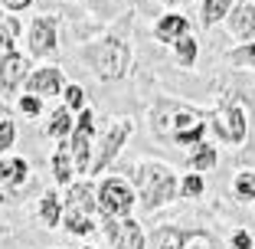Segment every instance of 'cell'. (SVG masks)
Masks as SVG:
<instances>
[{"label": "cell", "mask_w": 255, "mask_h": 249, "mask_svg": "<svg viewBox=\"0 0 255 249\" xmlns=\"http://www.w3.org/2000/svg\"><path fill=\"white\" fill-rule=\"evenodd\" d=\"M233 197L239 204H252L255 200V171H239L233 177Z\"/></svg>", "instance_id": "cell-24"}, {"label": "cell", "mask_w": 255, "mask_h": 249, "mask_svg": "<svg viewBox=\"0 0 255 249\" xmlns=\"http://www.w3.org/2000/svg\"><path fill=\"white\" fill-rule=\"evenodd\" d=\"M249 138H252V148H255V118L249 121Z\"/></svg>", "instance_id": "cell-34"}, {"label": "cell", "mask_w": 255, "mask_h": 249, "mask_svg": "<svg viewBox=\"0 0 255 249\" xmlns=\"http://www.w3.org/2000/svg\"><path fill=\"white\" fill-rule=\"evenodd\" d=\"M229 62H236V66H252L255 69V43H246L242 49H233V53H229Z\"/></svg>", "instance_id": "cell-28"}, {"label": "cell", "mask_w": 255, "mask_h": 249, "mask_svg": "<svg viewBox=\"0 0 255 249\" xmlns=\"http://www.w3.org/2000/svg\"><path fill=\"white\" fill-rule=\"evenodd\" d=\"M82 59H85V66L92 69L95 79H102V82H118V79L128 76V69H131V46L121 36H105V39H98V43L85 46Z\"/></svg>", "instance_id": "cell-4"}, {"label": "cell", "mask_w": 255, "mask_h": 249, "mask_svg": "<svg viewBox=\"0 0 255 249\" xmlns=\"http://www.w3.org/2000/svg\"><path fill=\"white\" fill-rule=\"evenodd\" d=\"M150 131L160 138L164 144H203L206 141V115L193 105L183 102H170V98H157L150 108Z\"/></svg>", "instance_id": "cell-1"}, {"label": "cell", "mask_w": 255, "mask_h": 249, "mask_svg": "<svg viewBox=\"0 0 255 249\" xmlns=\"http://www.w3.org/2000/svg\"><path fill=\"white\" fill-rule=\"evenodd\" d=\"M30 7H33V0H0V10H10V13H23Z\"/></svg>", "instance_id": "cell-32"}, {"label": "cell", "mask_w": 255, "mask_h": 249, "mask_svg": "<svg viewBox=\"0 0 255 249\" xmlns=\"http://www.w3.org/2000/svg\"><path fill=\"white\" fill-rule=\"evenodd\" d=\"M26 76H30V59L23 53L10 49V53L0 56V95L3 98L16 95V89L26 82Z\"/></svg>", "instance_id": "cell-10"}, {"label": "cell", "mask_w": 255, "mask_h": 249, "mask_svg": "<svg viewBox=\"0 0 255 249\" xmlns=\"http://www.w3.org/2000/svg\"><path fill=\"white\" fill-rule=\"evenodd\" d=\"M36 213H39V223H46V227L53 230V227H62V197L59 194H43L39 197V207H36Z\"/></svg>", "instance_id": "cell-19"}, {"label": "cell", "mask_w": 255, "mask_h": 249, "mask_svg": "<svg viewBox=\"0 0 255 249\" xmlns=\"http://www.w3.org/2000/svg\"><path fill=\"white\" fill-rule=\"evenodd\" d=\"M187 227H177V223H164L150 233V249H180Z\"/></svg>", "instance_id": "cell-17"}, {"label": "cell", "mask_w": 255, "mask_h": 249, "mask_svg": "<svg viewBox=\"0 0 255 249\" xmlns=\"http://www.w3.org/2000/svg\"><path fill=\"white\" fill-rule=\"evenodd\" d=\"M173 59H177V66H180V69H190L196 62V39L190 36V33L183 39L173 43Z\"/></svg>", "instance_id": "cell-25"}, {"label": "cell", "mask_w": 255, "mask_h": 249, "mask_svg": "<svg viewBox=\"0 0 255 249\" xmlns=\"http://www.w3.org/2000/svg\"><path fill=\"white\" fill-rule=\"evenodd\" d=\"M229 249H255V240L249 230H236L233 240H229Z\"/></svg>", "instance_id": "cell-31"}, {"label": "cell", "mask_w": 255, "mask_h": 249, "mask_svg": "<svg viewBox=\"0 0 255 249\" xmlns=\"http://www.w3.org/2000/svg\"><path fill=\"white\" fill-rule=\"evenodd\" d=\"M79 249H98V246H79Z\"/></svg>", "instance_id": "cell-37"}, {"label": "cell", "mask_w": 255, "mask_h": 249, "mask_svg": "<svg viewBox=\"0 0 255 249\" xmlns=\"http://www.w3.org/2000/svg\"><path fill=\"white\" fill-rule=\"evenodd\" d=\"M167 7H183V3H190V0H164Z\"/></svg>", "instance_id": "cell-33"}, {"label": "cell", "mask_w": 255, "mask_h": 249, "mask_svg": "<svg viewBox=\"0 0 255 249\" xmlns=\"http://www.w3.org/2000/svg\"><path fill=\"white\" fill-rule=\"evenodd\" d=\"M233 7H236V0H203V7H200V23L210 30V26H216V23L229 20Z\"/></svg>", "instance_id": "cell-18"}, {"label": "cell", "mask_w": 255, "mask_h": 249, "mask_svg": "<svg viewBox=\"0 0 255 249\" xmlns=\"http://www.w3.org/2000/svg\"><path fill=\"white\" fill-rule=\"evenodd\" d=\"M16 141V125L10 118H0V151H10Z\"/></svg>", "instance_id": "cell-29"}, {"label": "cell", "mask_w": 255, "mask_h": 249, "mask_svg": "<svg viewBox=\"0 0 255 249\" xmlns=\"http://www.w3.org/2000/svg\"><path fill=\"white\" fill-rule=\"evenodd\" d=\"M206 194V177L196 171H190L187 177H180V197H187V200H200V197Z\"/></svg>", "instance_id": "cell-26"}, {"label": "cell", "mask_w": 255, "mask_h": 249, "mask_svg": "<svg viewBox=\"0 0 255 249\" xmlns=\"http://www.w3.org/2000/svg\"><path fill=\"white\" fill-rule=\"evenodd\" d=\"M187 30H190V20L183 13H164L157 23H154V36H157L160 43H167V46H173L177 39H183Z\"/></svg>", "instance_id": "cell-15"}, {"label": "cell", "mask_w": 255, "mask_h": 249, "mask_svg": "<svg viewBox=\"0 0 255 249\" xmlns=\"http://www.w3.org/2000/svg\"><path fill=\"white\" fill-rule=\"evenodd\" d=\"M102 230H105L112 249H147V236H144L141 223L134 217H128V220L102 217Z\"/></svg>", "instance_id": "cell-9"}, {"label": "cell", "mask_w": 255, "mask_h": 249, "mask_svg": "<svg viewBox=\"0 0 255 249\" xmlns=\"http://www.w3.org/2000/svg\"><path fill=\"white\" fill-rule=\"evenodd\" d=\"M26 95H36V98H53V95H62L66 82H62V72L56 66H39L26 76Z\"/></svg>", "instance_id": "cell-12"}, {"label": "cell", "mask_w": 255, "mask_h": 249, "mask_svg": "<svg viewBox=\"0 0 255 249\" xmlns=\"http://www.w3.org/2000/svg\"><path fill=\"white\" fill-rule=\"evenodd\" d=\"M131 181H134L131 187H134L137 204H141L144 213H157L180 197V181H177L173 167L164 164V161H141V164H134Z\"/></svg>", "instance_id": "cell-2"}, {"label": "cell", "mask_w": 255, "mask_h": 249, "mask_svg": "<svg viewBox=\"0 0 255 249\" xmlns=\"http://www.w3.org/2000/svg\"><path fill=\"white\" fill-rule=\"evenodd\" d=\"M180 249H229V246L216 233H210V230H187Z\"/></svg>", "instance_id": "cell-21"}, {"label": "cell", "mask_w": 255, "mask_h": 249, "mask_svg": "<svg viewBox=\"0 0 255 249\" xmlns=\"http://www.w3.org/2000/svg\"><path fill=\"white\" fill-rule=\"evenodd\" d=\"M62 98H66V108L72 115H79L85 108V89H82V85H75V82L66 85V89H62Z\"/></svg>", "instance_id": "cell-27"}, {"label": "cell", "mask_w": 255, "mask_h": 249, "mask_svg": "<svg viewBox=\"0 0 255 249\" xmlns=\"http://www.w3.org/2000/svg\"><path fill=\"white\" fill-rule=\"evenodd\" d=\"M62 227L69 236H89L98 230V187L89 181L69 184L62 200Z\"/></svg>", "instance_id": "cell-3"}, {"label": "cell", "mask_w": 255, "mask_h": 249, "mask_svg": "<svg viewBox=\"0 0 255 249\" xmlns=\"http://www.w3.org/2000/svg\"><path fill=\"white\" fill-rule=\"evenodd\" d=\"M134 135V121L131 118H112L105 125V128L95 135V148H92V167H89V174H102L108 164H112L115 158H118V151L128 144V138Z\"/></svg>", "instance_id": "cell-5"}, {"label": "cell", "mask_w": 255, "mask_h": 249, "mask_svg": "<svg viewBox=\"0 0 255 249\" xmlns=\"http://www.w3.org/2000/svg\"><path fill=\"white\" fill-rule=\"evenodd\" d=\"M229 30H233L236 39L255 43V3L252 0H242V3L233 7V13H229Z\"/></svg>", "instance_id": "cell-14"}, {"label": "cell", "mask_w": 255, "mask_h": 249, "mask_svg": "<svg viewBox=\"0 0 255 249\" xmlns=\"http://www.w3.org/2000/svg\"><path fill=\"white\" fill-rule=\"evenodd\" d=\"M7 200H10V197H7V194H0V204H7Z\"/></svg>", "instance_id": "cell-36"}, {"label": "cell", "mask_w": 255, "mask_h": 249, "mask_svg": "<svg viewBox=\"0 0 255 249\" xmlns=\"http://www.w3.org/2000/svg\"><path fill=\"white\" fill-rule=\"evenodd\" d=\"M210 128H213V135H216L223 144L242 148L246 138H249V118H246V112H242L239 102H226V105L210 118Z\"/></svg>", "instance_id": "cell-8"}, {"label": "cell", "mask_w": 255, "mask_h": 249, "mask_svg": "<svg viewBox=\"0 0 255 249\" xmlns=\"http://www.w3.org/2000/svg\"><path fill=\"white\" fill-rule=\"evenodd\" d=\"M26 181H30V164L23 158H3L0 161V194H7L13 200L16 190Z\"/></svg>", "instance_id": "cell-13"}, {"label": "cell", "mask_w": 255, "mask_h": 249, "mask_svg": "<svg viewBox=\"0 0 255 249\" xmlns=\"http://www.w3.org/2000/svg\"><path fill=\"white\" fill-rule=\"evenodd\" d=\"M26 46H30V56L33 59H46V56L56 53V20L53 16H36V20L30 23V39H26Z\"/></svg>", "instance_id": "cell-11"}, {"label": "cell", "mask_w": 255, "mask_h": 249, "mask_svg": "<svg viewBox=\"0 0 255 249\" xmlns=\"http://www.w3.org/2000/svg\"><path fill=\"white\" fill-rule=\"evenodd\" d=\"M219 164V154H216V148L213 144H196L193 148V154H190V167H193L196 174H206V171H213V167Z\"/></svg>", "instance_id": "cell-23"}, {"label": "cell", "mask_w": 255, "mask_h": 249, "mask_svg": "<svg viewBox=\"0 0 255 249\" xmlns=\"http://www.w3.org/2000/svg\"><path fill=\"white\" fill-rule=\"evenodd\" d=\"M20 20H16L13 13H3L0 10V49L3 53H10V49H16V39H20Z\"/></svg>", "instance_id": "cell-22"}, {"label": "cell", "mask_w": 255, "mask_h": 249, "mask_svg": "<svg viewBox=\"0 0 255 249\" xmlns=\"http://www.w3.org/2000/svg\"><path fill=\"white\" fill-rule=\"evenodd\" d=\"M72 128H75V118H72V112H69V108L62 105V108H56V112L49 115V125H46V135L53 138V141H69V135H72Z\"/></svg>", "instance_id": "cell-20"}, {"label": "cell", "mask_w": 255, "mask_h": 249, "mask_svg": "<svg viewBox=\"0 0 255 249\" xmlns=\"http://www.w3.org/2000/svg\"><path fill=\"white\" fill-rule=\"evenodd\" d=\"M95 135H98V121L92 108H82L75 115V128L69 135V151H72V164L75 174H89L92 167V148H95Z\"/></svg>", "instance_id": "cell-7"}, {"label": "cell", "mask_w": 255, "mask_h": 249, "mask_svg": "<svg viewBox=\"0 0 255 249\" xmlns=\"http://www.w3.org/2000/svg\"><path fill=\"white\" fill-rule=\"evenodd\" d=\"M134 204H137V194L125 177H102V184H98V217L128 220Z\"/></svg>", "instance_id": "cell-6"}, {"label": "cell", "mask_w": 255, "mask_h": 249, "mask_svg": "<svg viewBox=\"0 0 255 249\" xmlns=\"http://www.w3.org/2000/svg\"><path fill=\"white\" fill-rule=\"evenodd\" d=\"M16 108H20L23 115L36 118V115H43V98H36V95H23L20 102H16Z\"/></svg>", "instance_id": "cell-30"}, {"label": "cell", "mask_w": 255, "mask_h": 249, "mask_svg": "<svg viewBox=\"0 0 255 249\" xmlns=\"http://www.w3.org/2000/svg\"><path fill=\"white\" fill-rule=\"evenodd\" d=\"M49 171H53L56 184H62V187H69L75 177V164H72V151H69V141H62L59 148L53 151V158H49Z\"/></svg>", "instance_id": "cell-16"}, {"label": "cell", "mask_w": 255, "mask_h": 249, "mask_svg": "<svg viewBox=\"0 0 255 249\" xmlns=\"http://www.w3.org/2000/svg\"><path fill=\"white\" fill-rule=\"evenodd\" d=\"M0 115H7V108H3V98H0Z\"/></svg>", "instance_id": "cell-35"}]
</instances>
